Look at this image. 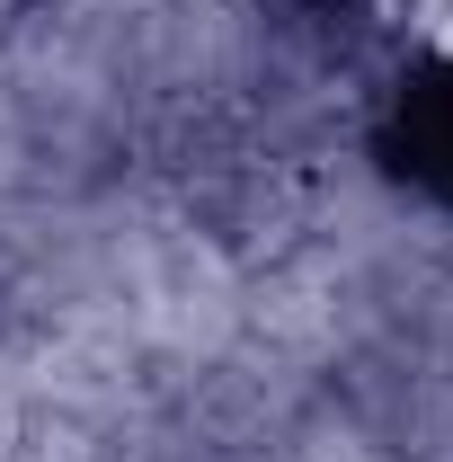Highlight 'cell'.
Instances as JSON below:
<instances>
[{"label":"cell","mask_w":453,"mask_h":462,"mask_svg":"<svg viewBox=\"0 0 453 462\" xmlns=\"http://www.w3.org/2000/svg\"><path fill=\"white\" fill-rule=\"evenodd\" d=\"M409 161L453 196V80H445V89H427V98L409 107Z\"/></svg>","instance_id":"obj_1"}]
</instances>
